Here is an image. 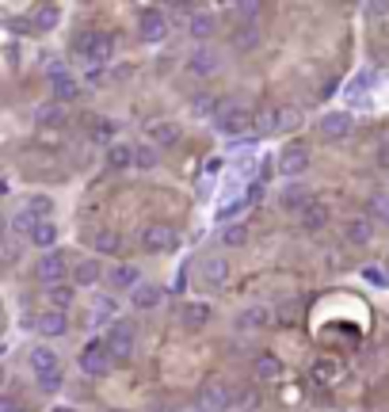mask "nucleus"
I'll use <instances>...</instances> for the list:
<instances>
[{
  "instance_id": "7",
  "label": "nucleus",
  "mask_w": 389,
  "mask_h": 412,
  "mask_svg": "<svg viewBox=\"0 0 389 412\" xmlns=\"http://www.w3.org/2000/svg\"><path fill=\"white\" fill-rule=\"evenodd\" d=\"M137 31H142V38L145 43H165L168 38V20H165V12L160 8H145L142 12V23H137Z\"/></svg>"
},
{
  "instance_id": "27",
  "label": "nucleus",
  "mask_w": 389,
  "mask_h": 412,
  "mask_svg": "<svg viewBox=\"0 0 389 412\" xmlns=\"http://www.w3.org/2000/svg\"><path fill=\"white\" fill-rule=\"evenodd\" d=\"M31 245L54 248V245H58V225H54V222H38L35 229H31Z\"/></svg>"
},
{
  "instance_id": "35",
  "label": "nucleus",
  "mask_w": 389,
  "mask_h": 412,
  "mask_svg": "<svg viewBox=\"0 0 389 412\" xmlns=\"http://www.w3.org/2000/svg\"><path fill=\"white\" fill-rule=\"evenodd\" d=\"M50 305L54 310H69L73 305V287H65V282H58V287H50Z\"/></svg>"
},
{
  "instance_id": "55",
  "label": "nucleus",
  "mask_w": 389,
  "mask_h": 412,
  "mask_svg": "<svg viewBox=\"0 0 389 412\" xmlns=\"http://www.w3.org/2000/svg\"><path fill=\"white\" fill-rule=\"evenodd\" d=\"M386 282H389V279H386Z\"/></svg>"
},
{
  "instance_id": "9",
  "label": "nucleus",
  "mask_w": 389,
  "mask_h": 412,
  "mask_svg": "<svg viewBox=\"0 0 389 412\" xmlns=\"http://www.w3.org/2000/svg\"><path fill=\"white\" fill-rule=\"evenodd\" d=\"M351 130H355V123H351L347 111H328V115L321 119V134L328 137V142H347Z\"/></svg>"
},
{
  "instance_id": "3",
  "label": "nucleus",
  "mask_w": 389,
  "mask_h": 412,
  "mask_svg": "<svg viewBox=\"0 0 389 412\" xmlns=\"http://www.w3.org/2000/svg\"><path fill=\"white\" fill-rule=\"evenodd\" d=\"M103 344H107V355H111V359H130V355H134V344H137L134 325H130V321H115Z\"/></svg>"
},
{
  "instance_id": "49",
  "label": "nucleus",
  "mask_w": 389,
  "mask_h": 412,
  "mask_svg": "<svg viewBox=\"0 0 389 412\" xmlns=\"http://www.w3.org/2000/svg\"><path fill=\"white\" fill-rule=\"evenodd\" d=\"M256 199H264V183H252V188H248V203H256Z\"/></svg>"
},
{
  "instance_id": "16",
  "label": "nucleus",
  "mask_w": 389,
  "mask_h": 412,
  "mask_svg": "<svg viewBox=\"0 0 389 412\" xmlns=\"http://www.w3.org/2000/svg\"><path fill=\"white\" fill-rule=\"evenodd\" d=\"M160 298H165V290H160L157 282H137L130 302H134V310H157Z\"/></svg>"
},
{
  "instance_id": "44",
  "label": "nucleus",
  "mask_w": 389,
  "mask_h": 412,
  "mask_svg": "<svg viewBox=\"0 0 389 412\" xmlns=\"http://www.w3.org/2000/svg\"><path fill=\"white\" fill-rule=\"evenodd\" d=\"M20 260V245H0V264H15Z\"/></svg>"
},
{
  "instance_id": "10",
  "label": "nucleus",
  "mask_w": 389,
  "mask_h": 412,
  "mask_svg": "<svg viewBox=\"0 0 389 412\" xmlns=\"http://www.w3.org/2000/svg\"><path fill=\"white\" fill-rule=\"evenodd\" d=\"M65 271H69V264H65L61 252H46L43 260L35 264V275L46 282V287H58V282L65 279Z\"/></svg>"
},
{
  "instance_id": "52",
  "label": "nucleus",
  "mask_w": 389,
  "mask_h": 412,
  "mask_svg": "<svg viewBox=\"0 0 389 412\" xmlns=\"http://www.w3.org/2000/svg\"><path fill=\"white\" fill-rule=\"evenodd\" d=\"M54 412H77V409H54Z\"/></svg>"
},
{
  "instance_id": "5",
  "label": "nucleus",
  "mask_w": 389,
  "mask_h": 412,
  "mask_svg": "<svg viewBox=\"0 0 389 412\" xmlns=\"http://www.w3.org/2000/svg\"><path fill=\"white\" fill-rule=\"evenodd\" d=\"M176 245H180V237H176L172 225H145V229H142V248H145L149 256L172 252Z\"/></svg>"
},
{
  "instance_id": "29",
  "label": "nucleus",
  "mask_w": 389,
  "mask_h": 412,
  "mask_svg": "<svg viewBox=\"0 0 389 412\" xmlns=\"http://www.w3.org/2000/svg\"><path fill=\"white\" fill-rule=\"evenodd\" d=\"M137 279H142V271H137L134 264H123V268H115V271H111V287H115V290L137 287Z\"/></svg>"
},
{
  "instance_id": "51",
  "label": "nucleus",
  "mask_w": 389,
  "mask_h": 412,
  "mask_svg": "<svg viewBox=\"0 0 389 412\" xmlns=\"http://www.w3.org/2000/svg\"><path fill=\"white\" fill-rule=\"evenodd\" d=\"M4 233H8V218L0 214V241H4Z\"/></svg>"
},
{
  "instance_id": "45",
  "label": "nucleus",
  "mask_w": 389,
  "mask_h": 412,
  "mask_svg": "<svg viewBox=\"0 0 389 412\" xmlns=\"http://www.w3.org/2000/svg\"><path fill=\"white\" fill-rule=\"evenodd\" d=\"M107 69H88V84H96V88H103V84H107Z\"/></svg>"
},
{
  "instance_id": "8",
  "label": "nucleus",
  "mask_w": 389,
  "mask_h": 412,
  "mask_svg": "<svg viewBox=\"0 0 389 412\" xmlns=\"http://www.w3.org/2000/svg\"><path fill=\"white\" fill-rule=\"evenodd\" d=\"M305 168H310V149H305V145H287L282 157H279V172L287 176V180H298Z\"/></svg>"
},
{
  "instance_id": "21",
  "label": "nucleus",
  "mask_w": 389,
  "mask_h": 412,
  "mask_svg": "<svg viewBox=\"0 0 389 412\" xmlns=\"http://www.w3.org/2000/svg\"><path fill=\"white\" fill-rule=\"evenodd\" d=\"M188 31H191V38H199V43H206V38L218 31V20H214L210 12H194V15H191V23H188Z\"/></svg>"
},
{
  "instance_id": "54",
  "label": "nucleus",
  "mask_w": 389,
  "mask_h": 412,
  "mask_svg": "<svg viewBox=\"0 0 389 412\" xmlns=\"http://www.w3.org/2000/svg\"><path fill=\"white\" fill-rule=\"evenodd\" d=\"M0 355H4V344H0Z\"/></svg>"
},
{
  "instance_id": "53",
  "label": "nucleus",
  "mask_w": 389,
  "mask_h": 412,
  "mask_svg": "<svg viewBox=\"0 0 389 412\" xmlns=\"http://www.w3.org/2000/svg\"><path fill=\"white\" fill-rule=\"evenodd\" d=\"M0 386H4V367H0Z\"/></svg>"
},
{
  "instance_id": "46",
  "label": "nucleus",
  "mask_w": 389,
  "mask_h": 412,
  "mask_svg": "<svg viewBox=\"0 0 389 412\" xmlns=\"http://www.w3.org/2000/svg\"><path fill=\"white\" fill-rule=\"evenodd\" d=\"M313 374H317V378H321V382H328V378H332V374H336V367H332V363H324V359H321V363H317V367H313Z\"/></svg>"
},
{
  "instance_id": "43",
  "label": "nucleus",
  "mask_w": 389,
  "mask_h": 412,
  "mask_svg": "<svg viewBox=\"0 0 389 412\" xmlns=\"http://www.w3.org/2000/svg\"><path fill=\"white\" fill-rule=\"evenodd\" d=\"M363 12H367L370 20H378V15H389V4L386 0H370V4H363Z\"/></svg>"
},
{
  "instance_id": "31",
  "label": "nucleus",
  "mask_w": 389,
  "mask_h": 412,
  "mask_svg": "<svg viewBox=\"0 0 389 412\" xmlns=\"http://www.w3.org/2000/svg\"><path fill=\"white\" fill-rule=\"evenodd\" d=\"M31 367H35V374H46V370H58V355H54L50 347H35V351H31Z\"/></svg>"
},
{
  "instance_id": "47",
  "label": "nucleus",
  "mask_w": 389,
  "mask_h": 412,
  "mask_svg": "<svg viewBox=\"0 0 389 412\" xmlns=\"http://www.w3.org/2000/svg\"><path fill=\"white\" fill-rule=\"evenodd\" d=\"M0 412H27L20 405V401H12V397H0Z\"/></svg>"
},
{
  "instance_id": "1",
  "label": "nucleus",
  "mask_w": 389,
  "mask_h": 412,
  "mask_svg": "<svg viewBox=\"0 0 389 412\" xmlns=\"http://www.w3.org/2000/svg\"><path fill=\"white\" fill-rule=\"evenodd\" d=\"M305 123V115L298 107H271L256 119V130L259 134H290Z\"/></svg>"
},
{
  "instance_id": "23",
  "label": "nucleus",
  "mask_w": 389,
  "mask_h": 412,
  "mask_svg": "<svg viewBox=\"0 0 389 412\" xmlns=\"http://www.w3.org/2000/svg\"><path fill=\"white\" fill-rule=\"evenodd\" d=\"M134 165V149H130V145H123V142H115L107 149V168L111 172H126V168Z\"/></svg>"
},
{
  "instance_id": "6",
  "label": "nucleus",
  "mask_w": 389,
  "mask_h": 412,
  "mask_svg": "<svg viewBox=\"0 0 389 412\" xmlns=\"http://www.w3.org/2000/svg\"><path fill=\"white\" fill-rule=\"evenodd\" d=\"M218 123H222V130L225 134H245L248 126H252V115H248L245 107H237V103H225V100H218Z\"/></svg>"
},
{
  "instance_id": "40",
  "label": "nucleus",
  "mask_w": 389,
  "mask_h": 412,
  "mask_svg": "<svg viewBox=\"0 0 389 412\" xmlns=\"http://www.w3.org/2000/svg\"><path fill=\"white\" fill-rule=\"evenodd\" d=\"M134 165H137V168H153V165H157V149H153V145H142V149H134Z\"/></svg>"
},
{
  "instance_id": "17",
  "label": "nucleus",
  "mask_w": 389,
  "mask_h": 412,
  "mask_svg": "<svg viewBox=\"0 0 389 412\" xmlns=\"http://www.w3.org/2000/svg\"><path fill=\"white\" fill-rule=\"evenodd\" d=\"M225 279H229L225 256H206V260H202V282H206V287H222Z\"/></svg>"
},
{
  "instance_id": "30",
  "label": "nucleus",
  "mask_w": 389,
  "mask_h": 412,
  "mask_svg": "<svg viewBox=\"0 0 389 412\" xmlns=\"http://www.w3.org/2000/svg\"><path fill=\"white\" fill-rule=\"evenodd\" d=\"M370 233H374L370 218H355V222H347V241H351V245H367Z\"/></svg>"
},
{
  "instance_id": "19",
  "label": "nucleus",
  "mask_w": 389,
  "mask_h": 412,
  "mask_svg": "<svg viewBox=\"0 0 389 412\" xmlns=\"http://www.w3.org/2000/svg\"><path fill=\"white\" fill-rule=\"evenodd\" d=\"M210 317H214V310H210L206 302H188V305H183V313H180V321L188 328H202Z\"/></svg>"
},
{
  "instance_id": "14",
  "label": "nucleus",
  "mask_w": 389,
  "mask_h": 412,
  "mask_svg": "<svg viewBox=\"0 0 389 412\" xmlns=\"http://www.w3.org/2000/svg\"><path fill=\"white\" fill-rule=\"evenodd\" d=\"M271 325V310L267 305H248V310L237 313V328H245V333H256V328H267Z\"/></svg>"
},
{
  "instance_id": "41",
  "label": "nucleus",
  "mask_w": 389,
  "mask_h": 412,
  "mask_svg": "<svg viewBox=\"0 0 389 412\" xmlns=\"http://www.w3.org/2000/svg\"><path fill=\"white\" fill-rule=\"evenodd\" d=\"M237 15L248 23V27H252V23H256V15H259V4H256V0H241V4H237Z\"/></svg>"
},
{
  "instance_id": "2",
  "label": "nucleus",
  "mask_w": 389,
  "mask_h": 412,
  "mask_svg": "<svg viewBox=\"0 0 389 412\" xmlns=\"http://www.w3.org/2000/svg\"><path fill=\"white\" fill-rule=\"evenodd\" d=\"M77 54L84 61H107L111 50H115V38L107 35V31H84V35H77Z\"/></svg>"
},
{
  "instance_id": "32",
  "label": "nucleus",
  "mask_w": 389,
  "mask_h": 412,
  "mask_svg": "<svg viewBox=\"0 0 389 412\" xmlns=\"http://www.w3.org/2000/svg\"><path fill=\"white\" fill-rule=\"evenodd\" d=\"M38 126H61L65 123V111H61V103H46V107H38Z\"/></svg>"
},
{
  "instance_id": "20",
  "label": "nucleus",
  "mask_w": 389,
  "mask_h": 412,
  "mask_svg": "<svg viewBox=\"0 0 389 412\" xmlns=\"http://www.w3.org/2000/svg\"><path fill=\"white\" fill-rule=\"evenodd\" d=\"M145 137L157 142V145H176V142H180V126H176V123H149V126H145Z\"/></svg>"
},
{
  "instance_id": "4",
  "label": "nucleus",
  "mask_w": 389,
  "mask_h": 412,
  "mask_svg": "<svg viewBox=\"0 0 389 412\" xmlns=\"http://www.w3.org/2000/svg\"><path fill=\"white\" fill-rule=\"evenodd\" d=\"M80 370H84L88 378H103L111 370V355H107V344L103 340H92V344H84V351H80Z\"/></svg>"
},
{
  "instance_id": "50",
  "label": "nucleus",
  "mask_w": 389,
  "mask_h": 412,
  "mask_svg": "<svg viewBox=\"0 0 389 412\" xmlns=\"http://www.w3.org/2000/svg\"><path fill=\"white\" fill-rule=\"evenodd\" d=\"M332 92H336V77H328V80L321 84V96H332Z\"/></svg>"
},
{
  "instance_id": "38",
  "label": "nucleus",
  "mask_w": 389,
  "mask_h": 412,
  "mask_svg": "<svg viewBox=\"0 0 389 412\" xmlns=\"http://www.w3.org/2000/svg\"><path fill=\"white\" fill-rule=\"evenodd\" d=\"M38 390H43V393H58V390H61V367H58V370H46V374H38Z\"/></svg>"
},
{
  "instance_id": "28",
  "label": "nucleus",
  "mask_w": 389,
  "mask_h": 412,
  "mask_svg": "<svg viewBox=\"0 0 389 412\" xmlns=\"http://www.w3.org/2000/svg\"><path fill=\"white\" fill-rule=\"evenodd\" d=\"M279 374H282V363L275 359V355H259L256 359V378L259 382H275Z\"/></svg>"
},
{
  "instance_id": "37",
  "label": "nucleus",
  "mask_w": 389,
  "mask_h": 412,
  "mask_svg": "<svg viewBox=\"0 0 389 412\" xmlns=\"http://www.w3.org/2000/svg\"><path fill=\"white\" fill-rule=\"evenodd\" d=\"M27 210H31V214L38 218V222H50V210H54V203H50V199H46V195H35V199H31V203H27Z\"/></svg>"
},
{
  "instance_id": "48",
  "label": "nucleus",
  "mask_w": 389,
  "mask_h": 412,
  "mask_svg": "<svg viewBox=\"0 0 389 412\" xmlns=\"http://www.w3.org/2000/svg\"><path fill=\"white\" fill-rule=\"evenodd\" d=\"M378 165H382V168H389V137H386L382 145H378Z\"/></svg>"
},
{
  "instance_id": "25",
  "label": "nucleus",
  "mask_w": 389,
  "mask_h": 412,
  "mask_svg": "<svg viewBox=\"0 0 389 412\" xmlns=\"http://www.w3.org/2000/svg\"><path fill=\"white\" fill-rule=\"evenodd\" d=\"M73 282H77V287H92V282H100V260H80L77 268H73Z\"/></svg>"
},
{
  "instance_id": "22",
  "label": "nucleus",
  "mask_w": 389,
  "mask_h": 412,
  "mask_svg": "<svg viewBox=\"0 0 389 412\" xmlns=\"http://www.w3.org/2000/svg\"><path fill=\"white\" fill-rule=\"evenodd\" d=\"M58 20H61V8L58 4H43V8H35V15H31V27L35 31H54Z\"/></svg>"
},
{
  "instance_id": "12",
  "label": "nucleus",
  "mask_w": 389,
  "mask_h": 412,
  "mask_svg": "<svg viewBox=\"0 0 389 412\" xmlns=\"http://www.w3.org/2000/svg\"><path fill=\"white\" fill-rule=\"evenodd\" d=\"M50 92H54V103H69V100H77V96H80V84H77L73 73L54 69L50 73Z\"/></svg>"
},
{
  "instance_id": "39",
  "label": "nucleus",
  "mask_w": 389,
  "mask_h": 412,
  "mask_svg": "<svg viewBox=\"0 0 389 412\" xmlns=\"http://www.w3.org/2000/svg\"><path fill=\"white\" fill-rule=\"evenodd\" d=\"M35 225H38V218L31 214V210H20V214L12 218V229L15 233H27V237H31V229H35Z\"/></svg>"
},
{
  "instance_id": "34",
  "label": "nucleus",
  "mask_w": 389,
  "mask_h": 412,
  "mask_svg": "<svg viewBox=\"0 0 389 412\" xmlns=\"http://www.w3.org/2000/svg\"><path fill=\"white\" fill-rule=\"evenodd\" d=\"M119 248H123V237H119V233H111V229L96 233V252H119Z\"/></svg>"
},
{
  "instance_id": "36",
  "label": "nucleus",
  "mask_w": 389,
  "mask_h": 412,
  "mask_svg": "<svg viewBox=\"0 0 389 412\" xmlns=\"http://www.w3.org/2000/svg\"><path fill=\"white\" fill-rule=\"evenodd\" d=\"M92 137H96L100 145H107V149H111V145H115V123H107V119H100V123L92 126Z\"/></svg>"
},
{
  "instance_id": "15",
  "label": "nucleus",
  "mask_w": 389,
  "mask_h": 412,
  "mask_svg": "<svg viewBox=\"0 0 389 412\" xmlns=\"http://www.w3.org/2000/svg\"><path fill=\"white\" fill-rule=\"evenodd\" d=\"M310 203H313V199H310V191H305L302 183H287V188L279 191V206L282 210H298V214H302Z\"/></svg>"
},
{
  "instance_id": "18",
  "label": "nucleus",
  "mask_w": 389,
  "mask_h": 412,
  "mask_svg": "<svg viewBox=\"0 0 389 412\" xmlns=\"http://www.w3.org/2000/svg\"><path fill=\"white\" fill-rule=\"evenodd\" d=\"M298 222H302V229L305 233H321L324 225H328V206H321V203H310L298 214Z\"/></svg>"
},
{
  "instance_id": "24",
  "label": "nucleus",
  "mask_w": 389,
  "mask_h": 412,
  "mask_svg": "<svg viewBox=\"0 0 389 412\" xmlns=\"http://www.w3.org/2000/svg\"><path fill=\"white\" fill-rule=\"evenodd\" d=\"M218 66H222V58H218L210 46H206V50H199V54H194V58L188 61V69L194 73V77H206V73H214Z\"/></svg>"
},
{
  "instance_id": "42",
  "label": "nucleus",
  "mask_w": 389,
  "mask_h": 412,
  "mask_svg": "<svg viewBox=\"0 0 389 412\" xmlns=\"http://www.w3.org/2000/svg\"><path fill=\"white\" fill-rule=\"evenodd\" d=\"M191 107H194V115H210V111L218 107V100H214V96H194Z\"/></svg>"
},
{
  "instance_id": "11",
  "label": "nucleus",
  "mask_w": 389,
  "mask_h": 412,
  "mask_svg": "<svg viewBox=\"0 0 389 412\" xmlns=\"http://www.w3.org/2000/svg\"><path fill=\"white\" fill-rule=\"evenodd\" d=\"M229 401H233V390L225 382H210V386H202V393H199V405L206 409V412L229 409Z\"/></svg>"
},
{
  "instance_id": "33",
  "label": "nucleus",
  "mask_w": 389,
  "mask_h": 412,
  "mask_svg": "<svg viewBox=\"0 0 389 412\" xmlns=\"http://www.w3.org/2000/svg\"><path fill=\"white\" fill-rule=\"evenodd\" d=\"M245 241H248V229H245V225H225V229H222V245L225 248H241V245H245Z\"/></svg>"
},
{
  "instance_id": "13",
  "label": "nucleus",
  "mask_w": 389,
  "mask_h": 412,
  "mask_svg": "<svg viewBox=\"0 0 389 412\" xmlns=\"http://www.w3.org/2000/svg\"><path fill=\"white\" fill-rule=\"evenodd\" d=\"M35 328L54 340V336H65V333H69V317H65L61 310H46V313H38V317H35Z\"/></svg>"
},
{
  "instance_id": "26",
  "label": "nucleus",
  "mask_w": 389,
  "mask_h": 412,
  "mask_svg": "<svg viewBox=\"0 0 389 412\" xmlns=\"http://www.w3.org/2000/svg\"><path fill=\"white\" fill-rule=\"evenodd\" d=\"M256 46H259V31H256V27H248V23H245V27H237V31H233V50L252 54Z\"/></svg>"
}]
</instances>
